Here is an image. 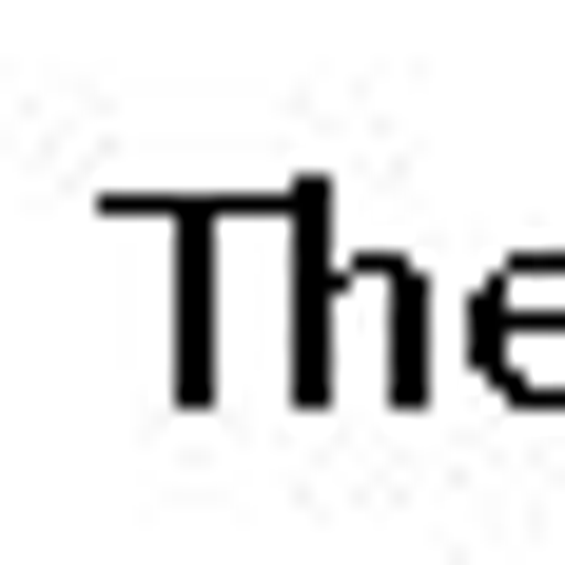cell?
<instances>
[{
    "label": "cell",
    "instance_id": "cell-1",
    "mask_svg": "<svg viewBox=\"0 0 565 565\" xmlns=\"http://www.w3.org/2000/svg\"><path fill=\"white\" fill-rule=\"evenodd\" d=\"M449 371L508 391V409H565V254H488L449 292Z\"/></svg>",
    "mask_w": 565,
    "mask_h": 565
},
{
    "label": "cell",
    "instance_id": "cell-2",
    "mask_svg": "<svg viewBox=\"0 0 565 565\" xmlns=\"http://www.w3.org/2000/svg\"><path fill=\"white\" fill-rule=\"evenodd\" d=\"M274 234H292V332H274V391L332 409L351 391V254H332V175H274Z\"/></svg>",
    "mask_w": 565,
    "mask_h": 565
}]
</instances>
